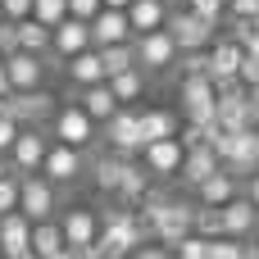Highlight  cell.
I'll use <instances>...</instances> for the list:
<instances>
[{
	"label": "cell",
	"mask_w": 259,
	"mask_h": 259,
	"mask_svg": "<svg viewBox=\"0 0 259 259\" xmlns=\"http://www.w3.org/2000/svg\"><path fill=\"white\" fill-rule=\"evenodd\" d=\"M127 168H132V155H118V150H109V155H100V159L91 164V178H96V187H100L105 196H114Z\"/></svg>",
	"instance_id": "44dd1931"
},
{
	"label": "cell",
	"mask_w": 259,
	"mask_h": 259,
	"mask_svg": "<svg viewBox=\"0 0 259 259\" xmlns=\"http://www.w3.org/2000/svg\"><path fill=\"white\" fill-rule=\"evenodd\" d=\"M105 5H109V9H127L132 0H105Z\"/></svg>",
	"instance_id": "f6af8a7d"
},
{
	"label": "cell",
	"mask_w": 259,
	"mask_h": 259,
	"mask_svg": "<svg viewBox=\"0 0 259 259\" xmlns=\"http://www.w3.org/2000/svg\"><path fill=\"white\" fill-rule=\"evenodd\" d=\"M132 50H137V68L141 73H168L178 64V41L168 36V27H155V32H141L132 36Z\"/></svg>",
	"instance_id": "3957f363"
},
{
	"label": "cell",
	"mask_w": 259,
	"mask_h": 259,
	"mask_svg": "<svg viewBox=\"0 0 259 259\" xmlns=\"http://www.w3.org/2000/svg\"><path fill=\"white\" fill-rule=\"evenodd\" d=\"M41 173H46L55 187H68V182H77V178L87 173V159H82L77 146L50 141V146H46V159H41Z\"/></svg>",
	"instance_id": "ba28073f"
},
{
	"label": "cell",
	"mask_w": 259,
	"mask_h": 259,
	"mask_svg": "<svg viewBox=\"0 0 259 259\" xmlns=\"http://www.w3.org/2000/svg\"><path fill=\"white\" fill-rule=\"evenodd\" d=\"M77 105H82V109H87V114H91V118H96L100 127H105V123H109V118L118 114V96L109 91V77H105V82H91V87H82Z\"/></svg>",
	"instance_id": "d6986e66"
},
{
	"label": "cell",
	"mask_w": 259,
	"mask_h": 259,
	"mask_svg": "<svg viewBox=\"0 0 259 259\" xmlns=\"http://www.w3.org/2000/svg\"><path fill=\"white\" fill-rule=\"evenodd\" d=\"M259 0H228V18H255Z\"/></svg>",
	"instance_id": "f35d334b"
},
{
	"label": "cell",
	"mask_w": 259,
	"mask_h": 259,
	"mask_svg": "<svg viewBox=\"0 0 259 259\" xmlns=\"http://www.w3.org/2000/svg\"><path fill=\"white\" fill-rule=\"evenodd\" d=\"M9 91H14V87H9V68H5V59H0V100H5Z\"/></svg>",
	"instance_id": "ee69618b"
},
{
	"label": "cell",
	"mask_w": 259,
	"mask_h": 259,
	"mask_svg": "<svg viewBox=\"0 0 259 259\" xmlns=\"http://www.w3.org/2000/svg\"><path fill=\"white\" fill-rule=\"evenodd\" d=\"M5 5V18L18 23V18H32V0H0Z\"/></svg>",
	"instance_id": "74e56055"
},
{
	"label": "cell",
	"mask_w": 259,
	"mask_h": 259,
	"mask_svg": "<svg viewBox=\"0 0 259 259\" xmlns=\"http://www.w3.org/2000/svg\"><path fill=\"white\" fill-rule=\"evenodd\" d=\"M14 209H18V173L9 168L0 178V214H14Z\"/></svg>",
	"instance_id": "d6a6232c"
},
{
	"label": "cell",
	"mask_w": 259,
	"mask_h": 259,
	"mask_svg": "<svg viewBox=\"0 0 259 259\" xmlns=\"http://www.w3.org/2000/svg\"><path fill=\"white\" fill-rule=\"evenodd\" d=\"M237 255H241L237 237H209V246H205V259H237Z\"/></svg>",
	"instance_id": "1f68e13d"
},
{
	"label": "cell",
	"mask_w": 259,
	"mask_h": 259,
	"mask_svg": "<svg viewBox=\"0 0 259 259\" xmlns=\"http://www.w3.org/2000/svg\"><path fill=\"white\" fill-rule=\"evenodd\" d=\"M237 259H259V241H241V255Z\"/></svg>",
	"instance_id": "7bdbcfd3"
},
{
	"label": "cell",
	"mask_w": 259,
	"mask_h": 259,
	"mask_svg": "<svg viewBox=\"0 0 259 259\" xmlns=\"http://www.w3.org/2000/svg\"><path fill=\"white\" fill-rule=\"evenodd\" d=\"M64 250V228L55 223V219H41V223H32V255L50 259Z\"/></svg>",
	"instance_id": "cb8c5ba5"
},
{
	"label": "cell",
	"mask_w": 259,
	"mask_h": 259,
	"mask_svg": "<svg viewBox=\"0 0 259 259\" xmlns=\"http://www.w3.org/2000/svg\"><path fill=\"white\" fill-rule=\"evenodd\" d=\"M109 259H127V255H109Z\"/></svg>",
	"instance_id": "816d5d0a"
},
{
	"label": "cell",
	"mask_w": 259,
	"mask_h": 259,
	"mask_svg": "<svg viewBox=\"0 0 259 259\" xmlns=\"http://www.w3.org/2000/svg\"><path fill=\"white\" fill-rule=\"evenodd\" d=\"M0 23H5V5H0Z\"/></svg>",
	"instance_id": "681fc988"
},
{
	"label": "cell",
	"mask_w": 259,
	"mask_h": 259,
	"mask_svg": "<svg viewBox=\"0 0 259 259\" xmlns=\"http://www.w3.org/2000/svg\"><path fill=\"white\" fill-rule=\"evenodd\" d=\"M0 109L14 114L23 127H41L46 118H55V96H50L46 87H36V91H9V96L0 100Z\"/></svg>",
	"instance_id": "5b68a950"
},
{
	"label": "cell",
	"mask_w": 259,
	"mask_h": 259,
	"mask_svg": "<svg viewBox=\"0 0 259 259\" xmlns=\"http://www.w3.org/2000/svg\"><path fill=\"white\" fill-rule=\"evenodd\" d=\"M46 137L41 127H18L14 146H9V168L14 173H41V159H46Z\"/></svg>",
	"instance_id": "7c38bea8"
},
{
	"label": "cell",
	"mask_w": 259,
	"mask_h": 259,
	"mask_svg": "<svg viewBox=\"0 0 259 259\" xmlns=\"http://www.w3.org/2000/svg\"><path fill=\"white\" fill-rule=\"evenodd\" d=\"M168 5H187V0H168Z\"/></svg>",
	"instance_id": "f907efd6"
},
{
	"label": "cell",
	"mask_w": 259,
	"mask_h": 259,
	"mask_svg": "<svg viewBox=\"0 0 259 259\" xmlns=\"http://www.w3.org/2000/svg\"><path fill=\"white\" fill-rule=\"evenodd\" d=\"M255 228H259V209L246 200V196H232V200L223 205V237H237V241H246Z\"/></svg>",
	"instance_id": "e0dca14e"
},
{
	"label": "cell",
	"mask_w": 259,
	"mask_h": 259,
	"mask_svg": "<svg viewBox=\"0 0 259 259\" xmlns=\"http://www.w3.org/2000/svg\"><path fill=\"white\" fill-rule=\"evenodd\" d=\"M96 118L82 109V105H59L55 109V118H50V132H55V141H64V146H77V150H87L91 141H96Z\"/></svg>",
	"instance_id": "277c9868"
},
{
	"label": "cell",
	"mask_w": 259,
	"mask_h": 259,
	"mask_svg": "<svg viewBox=\"0 0 259 259\" xmlns=\"http://www.w3.org/2000/svg\"><path fill=\"white\" fill-rule=\"evenodd\" d=\"M246 200H250V205L259 209V168L250 173V178H246Z\"/></svg>",
	"instance_id": "b9f144b4"
},
{
	"label": "cell",
	"mask_w": 259,
	"mask_h": 259,
	"mask_svg": "<svg viewBox=\"0 0 259 259\" xmlns=\"http://www.w3.org/2000/svg\"><path fill=\"white\" fill-rule=\"evenodd\" d=\"M214 100H219L214 77H182V109H187V123L209 127V123H214Z\"/></svg>",
	"instance_id": "52a82bcc"
},
{
	"label": "cell",
	"mask_w": 259,
	"mask_h": 259,
	"mask_svg": "<svg viewBox=\"0 0 259 259\" xmlns=\"http://www.w3.org/2000/svg\"><path fill=\"white\" fill-rule=\"evenodd\" d=\"M5 68H9V87L14 91H36V87H46V73H50L46 55H32V50L5 55Z\"/></svg>",
	"instance_id": "8fae6325"
},
{
	"label": "cell",
	"mask_w": 259,
	"mask_h": 259,
	"mask_svg": "<svg viewBox=\"0 0 259 259\" xmlns=\"http://www.w3.org/2000/svg\"><path fill=\"white\" fill-rule=\"evenodd\" d=\"M32 250V219L23 209L14 214H0V255L5 259H18Z\"/></svg>",
	"instance_id": "5bb4252c"
},
{
	"label": "cell",
	"mask_w": 259,
	"mask_h": 259,
	"mask_svg": "<svg viewBox=\"0 0 259 259\" xmlns=\"http://www.w3.org/2000/svg\"><path fill=\"white\" fill-rule=\"evenodd\" d=\"M241 82L246 87H259V55L246 50V59H241Z\"/></svg>",
	"instance_id": "ab89813d"
},
{
	"label": "cell",
	"mask_w": 259,
	"mask_h": 259,
	"mask_svg": "<svg viewBox=\"0 0 259 259\" xmlns=\"http://www.w3.org/2000/svg\"><path fill=\"white\" fill-rule=\"evenodd\" d=\"M255 127H259V105H255Z\"/></svg>",
	"instance_id": "c3c4849f"
},
{
	"label": "cell",
	"mask_w": 259,
	"mask_h": 259,
	"mask_svg": "<svg viewBox=\"0 0 259 259\" xmlns=\"http://www.w3.org/2000/svg\"><path fill=\"white\" fill-rule=\"evenodd\" d=\"M109 91L118 96V105H132V100H141V91H146V73L132 64V68H123V73H109Z\"/></svg>",
	"instance_id": "d4e9b609"
},
{
	"label": "cell",
	"mask_w": 259,
	"mask_h": 259,
	"mask_svg": "<svg viewBox=\"0 0 259 259\" xmlns=\"http://www.w3.org/2000/svg\"><path fill=\"white\" fill-rule=\"evenodd\" d=\"M114 41H132V23H127V9H100L91 18V46H114Z\"/></svg>",
	"instance_id": "9a60e30c"
},
{
	"label": "cell",
	"mask_w": 259,
	"mask_h": 259,
	"mask_svg": "<svg viewBox=\"0 0 259 259\" xmlns=\"http://www.w3.org/2000/svg\"><path fill=\"white\" fill-rule=\"evenodd\" d=\"M205 246H209V237H200V232H187L173 250H178V259H205Z\"/></svg>",
	"instance_id": "836d02e7"
},
{
	"label": "cell",
	"mask_w": 259,
	"mask_h": 259,
	"mask_svg": "<svg viewBox=\"0 0 259 259\" xmlns=\"http://www.w3.org/2000/svg\"><path fill=\"white\" fill-rule=\"evenodd\" d=\"M59 228H64V246H96V237H100V219L91 209H68L59 219Z\"/></svg>",
	"instance_id": "ffe728a7"
},
{
	"label": "cell",
	"mask_w": 259,
	"mask_h": 259,
	"mask_svg": "<svg viewBox=\"0 0 259 259\" xmlns=\"http://www.w3.org/2000/svg\"><path fill=\"white\" fill-rule=\"evenodd\" d=\"M132 259H168V255H164V246H137Z\"/></svg>",
	"instance_id": "60d3db41"
},
{
	"label": "cell",
	"mask_w": 259,
	"mask_h": 259,
	"mask_svg": "<svg viewBox=\"0 0 259 259\" xmlns=\"http://www.w3.org/2000/svg\"><path fill=\"white\" fill-rule=\"evenodd\" d=\"M18 50L50 55V27H46L41 18H18Z\"/></svg>",
	"instance_id": "484cf974"
},
{
	"label": "cell",
	"mask_w": 259,
	"mask_h": 259,
	"mask_svg": "<svg viewBox=\"0 0 259 259\" xmlns=\"http://www.w3.org/2000/svg\"><path fill=\"white\" fill-rule=\"evenodd\" d=\"M241 59H246V46L237 36H214L209 41V77L214 82H241Z\"/></svg>",
	"instance_id": "30bf717a"
},
{
	"label": "cell",
	"mask_w": 259,
	"mask_h": 259,
	"mask_svg": "<svg viewBox=\"0 0 259 259\" xmlns=\"http://www.w3.org/2000/svg\"><path fill=\"white\" fill-rule=\"evenodd\" d=\"M14 50H18V23H9V18H5V23H0V59H5V55H14Z\"/></svg>",
	"instance_id": "8d00e7d4"
},
{
	"label": "cell",
	"mask_w": 259,
	"mask_h": 259,
	"mask_svg": "<svg viewBox=\"0 0 259 259\" xmlns=\"http://www.w3.org/2000/svg\"><path fill=\"white\" fill-rule=\"evenodd\" d=\"M91 46V23H82V18H64V23H55L50 27V55L55 59H68V55H77V50H87Z\"/></svg>",
	"instance_id": "4fadbf2b"
},
{
	"label": "cell",
	"mask_w": 259,
	"mask_h": 259,
	"mask_svg": "<svg viewBox=\"0 0 259 259\" xmlns=\"http://www.w3.org/2000/svg\"><path fill=\"white\" fill-rule=\"evenodd\" d=\"M196 232L200 237H223V205H196Z\"/></svg>",
	"instance_id": "f1b7e54d"
},
{
	"label": "cell",
	"mask_w": 259,
	"mask_h": 259,
	"mask_svg": "<svg viewBox=\"0 0 259 259\" xmlns=\"http://www.w3.org/2000/svg\"><path fill=\"white\" fill-rule=\"evenodd\" d=\"M223 168V159H219V150L209 146V141H196V146H187V159H182V178L191 182V187H200L209 173H219Z\"/></svg>",
	"instance_id": "ac0fdd59"
},
{
	"label": "cell",
	"mask_w": 259,
	"mask_h": 259,
	"mask_svg": "<svg viewBox=\"0 0 259 259\" xmlns=\"http://www.w3.org/2000/svg\"><path fill=\"white\" fill-rule=\"evenodd\" d=\"M18 209L41 223V219H55L59 209V187L46 178V173H18Z\"/></svg>",
	"instance_id": "6da1fadb"
},
{
	"label": "cell",
	"mask_w": 259,
	"mask_h": 259,
	"mask_svg": "<svg viewBox=\"0 0 259 259\" xmlns=\"http://www.w3.org/2000/svg\"><path fill=\"white\" fill-rule=\"evenodd\" d=\"M141 118V137L146 141H159V137H178V118L168 109H137Z\"/></svg>",
	"instance_id": "4316f807"
},
{
	"label": "cell",
	"mask_w": 259,
	"mask_h": 259,
	"mask_svg": "<svg viewBox=\"0 0 259 259\" xmlns=\"http://www.w3.org/2000/svg\"><path fill=\"white\" fill-rule=\"evenodd\" d=\"M32 18H41L46 27H55V23L68 18V0H32Z\"/></svg>",
	"instance_id": "f546056e"
},
{
	"label": "cell",
	"mask_w": 259,
	"mask_h": 259,
	"mask_svg": "<svg viewBox=\"0 0 259 259\" xmlns=\"http://www.w3.org/2000/svg\"><path fill=\"white\" fill-rule=\"evenodd\" d=\"M168 36L178 41V50L187 55V50H205L214 36H219V27L209 23V18H200L196 9H187V5H178V9H168Z\"/></svg>",
	"instance_id": "7a4b0ae2"
},
{
	"label": "cell",
	"mask_w": 259,
	"mask_h": 259,
	"mask_svg": "<svg viewBox=\"0 0 259 259\" xmlns=\"http://www.w3.org/2000/svg\"><path fill=\"white\" fill-rule=\"evenodd\" d=\"M18 259H41V255H32V250H27V255H18Z\"/></svg>",
	"instance_id": "7dc6e473"
},
{
	"label": "cell",
	"mask_w": 259,
	"mask_h": 259,
	"mask_svg": "<svg viewBox=\"0 0 259 259\" xmlns=\"http://www.w3.org/2000/svg\"><path fill=\"white\" fill-rule=\"evenodd\" d=\"M127 23H132V36L164 27L168 23V0H132L127 5Z\"/></svg>",
	"instance_id": "7402d4cb"
},
{
	"label": "cell",
	"mask_w": 259,
	"mask_h": 259,
	"mask_svg": "<svg viewBox=\"0 0 259 259\" xmlns=\"http://www.w3.org/2000/svg\"><path fill=\"white\" fill-rule=\"evenodd\" d=\"M5 173H9V159H5V155H0V178H5Z\"/></svg>",
	"instance_id": "bcb514c9"
},
{
	"label": "cell",
	"mask_w": 259,
	"mask_h": 259,
	"mask_svg": "<svg viewBox=\"0 0 259 259\" xmlns=\"http://www.w3.org/2000/svg\"><path fill=\"white\" fill-rule=\"evenodd\" d=\"M187 9H196L200 18H209L214 27L228 23V0H187Z\"/></svg>",
	"instance_id": "4dcf8cb0"
},
{
	"label": "cell",
	"mask_w": 259,
	"mask_h": 259,
	"mask_svg": "<svg viewBox=\"0 0 259 259\" xmlns=\"http://www.w3.org/2000/svg\"><path fill=\"white\" fill-rule=\"evenodd\" d=\"M196 196H200V205H228V200L237 196V173H232V168L209 173V178L196 187Z\"/></svg>",
	"instance_id": "603a6c76"
},
{
	"label": "cell",
	"mask_w": 259,
	"mask_h": 259,
	"mask_svg": "<svg viewBox=\"0 0 259 259\" xmlns=\"http://www.w3.org/2000/svg\"><path fill=\"white\" fill-rule=\"evenodd\" d=\"M96 50H100V59H105V73H123V68L137 64L132 41H114V46H96Z\"/></svg>",
	"instance_id": "83f0119b"
},
{
	"label": "cell",
	"mask_w": 259,
	"mask_h": 259,
	"mask_svg": "<svg viewBox=\"0 0 259 259\" xmlns=\"http://www.w3.org/2000/svg\"><path fill=\"white\" fill-rule=\"evenodd\" d=\"M182 159H187L182 137H159V141L141 146V164L150 178H182Z\"/></svg>",
	"instance_id": "8992f818"
},
{
	"label": "cell",
	"mask_w": 259,
	"mask_h": 259,
	"mask_svg": "<svg viewBox=\"0 0 259 259\" xmlns=\"http://www.w3.org/2000/svg\"><path fill=\"white\" fill-rule=\"evenodd\" d=\"M64 73H68V82L82 91V87H91V82H105L109 73H105V59H100V50L96 46H87V50H77V55H68L64 59Z\"/></svg>",
	"instance_id": "2e32d148"
},
{
	"label": "cell",
	"mask_w": 259,
	"mask_h": 259,
	"mask_svg": "<svg viewBox=\"0 0 259 259\" xmlns=\"http://www.w3.org/2000/svg\"><path fill=\"white\" fill-rule=\"evenodd\" d=\"M100 9H105V0H68V14H73V18H82V23H91Z\"/></svg>",
	"instance_id": "d590c367"
},
{
	"label": "cell",
	"mask_w": 259,
	"mask_h": 259,
	"mask_svg": "<svg viewBox=\"0 0 259 259\" xmlns=\"http://www.w3.org/2000/svg\"><path fill=\"white\" fill-rule=\"evenodd\" d=\"M105 141H109V150H118V155H141L146 137H141V118H137L132 105H118V114L105 123Z\"/></svg>",
	"instance_id": "9c48e42d"
},
{
	"label": "cell",
	"mask_w": 259,
	"mask_h": 259,
	"mask_svg": "<svg viewBox=\"0 0 259 259\" xmlns=\"http://www.w3.org/2000/svg\"><path fill=\"white\" fill-rule=\"evenodd\" d=\"M18 127H23V123H18L14 114H5V109H0V155H9V146H14V137H18Z\"/></svg>",
	"instance_id": "e575fe53"
}]
</instances>
